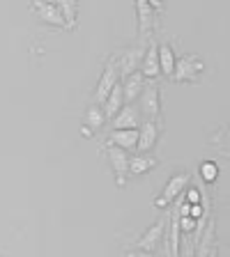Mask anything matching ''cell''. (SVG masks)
<instances>
[{
	"label": "cell",
	"mask_w": 230,
	"mask_h": 257,
	"mask_svg": "<svg viewBox=\"0 0 230 257\" xmlns=\"http://www.w3.org/2000/svg\"><path fill=\"white\" fill-rule=\"evenodd\" d=\"M157 51H159V69L166 76H173V71H175V62H177L173 46L171 44H161V46H157Z\"/></svg>",
	"instance_id": "obj_16"
},
{
	"label": "cell",
	"mask_w": 230,
	"mask_h": 257,
	"mask_svg": "<svg viewBox=\"0 0 230 257\" xmlns=\"http://www.w3.org/2000/svg\"><path fill=\"white\" fill-rule=\"evenodd\" d=\"M106 154H108V159H111V166H113V170H115V177H118V186H124V179H127V172H129L127 152L115 147V145H108Z\"/></svg>",
	"instance_id": "obj_5"
},
{
	"label": "cell",
	"mask_w": 230,
	"mask_h": 257,
	"mask_svg": "<svg viewBox=\"0 0 230 257\" xmlns=\"http://www.w3.org/2000/svg\"><path fill=\"white\" fill-rule=\"evenodd\" d=\"M124 257H152V252H145V250H129Z\"/></svg>",
	"instance_id": "obj_25"
},
{
	"label": "cell",
	"mask_w": 230,
	"mask_h": 257,
	"mask_svg": "<svg viewBox=\"0 0 230 257\" xmlns=\"http://www.w3.org/2000/svg\"><path fill=\"white\" fill-rule=\"evenodd\" d=\"M196 243H198V236H187L182 243V257H196Z\"/></svg>",
	"instance_id": "obj_21"
},
{
	"label": "cell",
	"mask_w": 230,
	"mask_h": 257,
	"mask_svg": "<svg viewBox=\"0 0 230 257\" xmlns=\"http://www.w3.org/2000/svg\"><path fill=\"white\" fill-rule=\"evenodd\" d=\"M187 204H200V193L196 188H189L187 191Z\"/></svg>",
	"instance_id": "obj_23"
},
{
	"label": "cell",
	"mask_w": 230,
	"mask_h": 257,
	"mask_svg": "<svg viewBox=\"0 0 230 257\" xmlns=\"http://www.w3.org/2000/svg\"><path fill=\"white\" fill-rule=\"evenodd\" d=\"M157 124L152 122H145L143 124V128H138V143H136V150H140L145 154L147 150H152L155 147V143H157Z\"/></svg>",
	"instance_id": "obj_14"
},
{
	"label": "cell",
	"mask_w": 230,
	"mask_h": 257,
	"mask_svg": "<svg viewBox=\"0 0 230 257\" xmlns=\"http://www.w3.org/2000/svg\"><path fill=\"white\" fill-rule=\"evenodd\" d=\"M136 12H138V28H140V35L145 39L150 37L152 26H155V10L150 7L147 0H136Z\"/></svg>",
	"instance_id": "obj_8"
},
{
	"label": "cell",
	"mask_w": 230,
	"mask_h": 257,
	"mask_svg": "<svg viewBox=\"0 0 230 257\" xmlns=\"http://www.w3.org/2000/svg\"><path fill=\"white\" fill-rule=\"evenodd\" d=\"M189 182H191V175H189V172H177V175H173L171 179H168V184L164 186V193L157 198L155 204L157 207H168V204L189 186Z\"/></svg>",
	"instance_id": "obj_1"
},
{
	"label": "cell",
	"mask_w": 230,
	"mask_h": 257,
	"mask_svg": "<svg viewBox=\"0 0 230 257\" xmlns=\"http://www.w3.org/2000/svg\"><path fill=\"white\" fill-rule=\"evenodd\" d=\"M180 230L193 232L196 230V218H191V216H180Z\"/></svg>",
	"instance_id": "obj_22"
},
{
	"label": "cell",
	"mask_w": 230,
	"mask_h": 257,
	"mask_svg": "<svg viewBox=\"0 0 230 257\" xmlns=\"http://www.w3.org/2000/svg\"><path fill=\"white\" fill-rule=\"evenodd\" d=\"M207 257H216V246L212 248V250H209V255H207Z\"/></svg>",
	"instance_id": "obj_26"
},
{
	"label": "cell",
	"mask_w": 230,
	"mask_h": 257,
	"mask_svg": "<svg viewBox=\"0 0 230 257\" xmlns=\"http://www.w3.org/2000/svg\"><path fill=\"white\" fill-rule=\"evenodd\" d=\"M143 55H145V51L140 46L124 51L122 58H120V74H122V76H131V74H134L136 67H138L140 60H143Z\"/></svg>",
	"instance_id": "obj_11"
},
{
	"label": "cell",
	"mask_w": 230,
	"mask_h": 257,
	"mask_svg": "<svg viewBox=\"0 0 230 257\" xmlns=\"http://www.w3.org/2000/svg\"><path fill=\"white\" fill-rule=\"evenodd\" d=\"M32 10H35L39 16H42V21L51 23V26H60V28H64L62 14H60L58 5H51V3H32Z\"/></svg>",
	"instance_id": "obj_13"
},
{
	"label": "cell",
	"mask_w": 230,
	"mask_h": 257,
	"mask_svg": "<svg viewBox=\"0 0 230 257\" xmlns=\"http://www.w3.org/2000/svg\"><path fill=\"white\" fill-rule=\"evenodd\" d=\"M140 110H143L152 122H155V117L159 115L161 101H159V87H157L155 83L143 85V92H140Z\"/></svg>",
	"instance_id": "obj_4"
},
{
	"label": "cell",
	"mask_w": 230,
	"mask_h": 257,
	"mask_svg": "<svg viewBox=\"0 0 230 257\" xmlns=\"http://www.w3.org/2000/svg\"><path fill=\"white\" fill-rule=\"evenodd\" d=\"M60 10V14H62V21H64V28H74L76 26V12H79V7H76L74 0H60V3H55Z\"/></svg>",
	"instance_id": "obj_18"
},
{
	"label": "cell",
	"mask_w": 230,
	"mask_h": 257,
	"mask_svg": "<svg viewBox=\"0 0 230 257\" xmlns=\"http://www.w3.org/2000/svg\"><path fill=\"white\" fill-rule=\"evenodd\" d=\"M189 214H191V218H203V207H200V204H191V207H189Z\"/></svg>",
	"instance_id": "obj_24"
},
{
	"label": "cell",
	"mask_w": 230,
	"mask_h": 257,
	"mask_svg": "<svg viewBox=\"0 0 230 257\" xmlns=\"http://www.w3.org/2000/svg\"><path fill=\"white\" fill-rule=\"evenodd\" d=\"M122 106H124L122 85H120V83H115V85H113V90L108 92L106 101H104V115H106V117H115V115H118V110Z\"/></svg>",
	"instance_id": "obj_15"
},
{
	"label": "cell",
	"mask_w": 230,
	"mask_h": 257,
	"mask_svg": "<svg viewBox=\"0 0 230 257\" xmlns=\"http://www.w3.org/2000/svg\"><path fill=\"white\" fill-rule=\"evenodd\" d=\"M138 122H140V115L134 103L122 106L118 110V115L113 117V126L115 128H138Z\"/></svg>",
	"instance_id": "obj_7"
},
{
	"label": "cell",
	"mask_w": 230,
	"mask_h": 257,
	"mask_svg": "<svg viewBox=\"0 0 230 257\" xmlns=\"http://www.w3.org/2000/svg\"><path fill=\"white\" fill-rule=\"evenodd\" d=\"M86 128H90L92 134H95L97 128H102L104 122H106V115H104V110L99 106H90L86 110Z\"/></svg>",
	"instance_id": "obj_19"
},
{
	"label": "cell",
	"mask_w": 230,
	"mask_h": 257,
	"mask_svg": "<svg viewBox=\"0 0 230 257\" xmlns=\"http://www.w3.org/2000/svg\"><path fill=\"white\" fill-rule=\"evenodd\" d=\"M140 67H143V78L145 76H150V78H155V76L161 74L159 69V51H157V44H150L147 46V51H145L143 60H140Z\"/></svg>",
	"instance_id": "obj_12"
},
{
	"label": "cell",
	"mask_w": 230,
	"mask_h": 257,
	"mask_svg": "<svg viewBox=\"0 0 230 257\" xmlns=\"http://www.w3.org/2000/svg\"><path fill=\"white\" fill-rule=\"evenodd\" d=\"M138 143V128H115L111 134V145L120 147V150H134Z\"/></svg>",
	"instance_id": "obj_9"
},
{
	"label": "cell",
	"mask_w": 230,
	"mask_h": 257,
	"mask_svg": "<svg viewBox=\"0 0 230 257\" xmlns=\"http://www.w3.org/2000/svg\"><path fill=\"white\" fill-rule=\"evenodd\" d=\"M200 175H203L205 182H214L216 175H219V168H216V163L207 161V163H203V168H200Z\"/></svg>",
	"instance_id": "obj_20"
},
{
	"label": "cell",
	"mask_w": 230,
	"mask_h": 257,
	"mask_svg": "<svg viewBox=\"0 0 230 257\" xmlns=\"http://www.w3.org/2000/svg\"><path fill=\"white\" fill-rule=\"evenodd\" d=\"M203 71V60L198 55H187V58H180L175 62V71H173V78L175 80H191L196 83Z\"/></svg>",
	"instance_id": "obj_2"
},
{
	"label": "cell",
	"mask_w": 230,
	"mask_h": 257,
	"mask_svg": "<svg viewBox=\"0 0 230 257\" xmlns=\"http://www.w3.org/2000/svg\"><path fill=\"white\" fill-rule=\"evenodd\" d=\"M118 83V60L113 58L111 62L106 64V69H104L102 78H99V83H97V90H95V101L97 103H104L106 101L108 92L113 90V85Z\"/></svg>",
	"instance_id": "obj_3"
},
{
	"label": "cell",
	"mask_w": 230,
	"mask_h": 257,
	"mask_svg": "<svg viewBox=\"0 0 230 257\" xmlns=\"http://www.w3.org/2000/svg\"><path fill=\"white\" fill-rule=\"evenodd\" d=\"M143 74L140 71H134L131 76H127L124 78V85H122V96L127 103H134L136 99L140 96V92H143Z\"/></svg>",
	"instance_id": "obj_10"
},
{
	"label": "cell",
	"mask_w": 230,
	"mask_h": 257,
	"mask_svg": "<svg viewBox=\"0 0 230 257\" xmlns=\"http://www.w3.org/2000/svg\"><path fill=\"white\" fill-rule=\"evenodd\" d=\"M164 230H166V223H164V220H157V223L152 225L150 230H145V232H143V236H140V239L134 243L136 250L152 252L157 246H159L161 236H164Z\"/></svg>",
	"instance_id": "obj_6"
},
{
	"label": "cell",
	"mask_w": 230,
	"mask_h": 257,
	"mask_svg": "<svg viewBox=\"0 0 230 257\" xmlns=\"http://www.w3.org/2000/svg\"><path fill=\"white\" fill-rule=\"evenodd\" d=\"M155 163H157V159H152V156H147V154H138V156H134V159H129V172L143 175V172L152 170Z\"/></svg>",
	"instance_id": "obj_17"
}]
</instances>
